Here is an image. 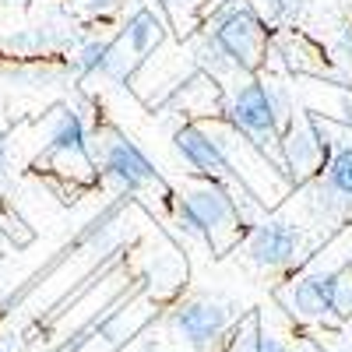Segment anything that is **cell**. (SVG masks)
I'll use <instances>...</instances> for the list:
<instances>
[{
  "mask_svg": "<svg viewBox=\"0 0 352 352\" xmlns=\"http://www.w3.org/2000/svg\"><path fill=\"white\" fill-rule=\"evenodd\" d=\"M173 212L184 232L204 240L212 254H226L247 236V219L240 212V197L232 187L215 180L187 184L180 194H173Z\"/></svg>",
  "mask_w": 352,
  "mask_h": 352,
  "instance_id": "obj_1",
  "label": "cell"
},
{
  "mask_svg": "<svg viewBox=\"0 0 352 352\" xmlns=\"http://www.w3.org/2000/svg\"><path fill=\"white\" fill-rule=\"evenodd\" d=\"M222 120L278 166V138H282L285 124L292 120V102L278 85L247 78L243 85H236L226 96Z\"/></svg>",
  "mask_w": 352,
  "mask_h": 352,
  "instance_id": "obj_2",
  "label": "cell"
},
{
  "mask_svg": "<svg viewBox=\"0 0 352 352\" xmlns=\"http://www.w3.org/2000/svg\"><path fill=\"white\" fill-rule=\"evenodd\" d=\"M201 32L208 36L243 78H257L268 56V25L250 0H222L201 21Z\"/></svg>",
  "mask_w": 352,
  "mask_h": 352,
  "instance_id": "obj_3",
  "label": "cell"
},
{
  "mask_svg": "<svg viewBox=\"0 0 352 352\" xmlns=\"http://www.w3.org/2000/svg\"><path fill=\"white\" fill-rule=\"evenodd\" d=\"M352 261L338 264V268H317L300 278H292L285 289H278L282 307L310 324H338L349 317V296H352Z\"/></svg>",
  "mask_w": 352,
  "mask_h": 352,
  "instance_id": "obj_4",
  "label": "cell"
},
{
  "mask_svg": "<svg viewBox=\"0 0 352 352\" xmlns=\"http://www.w3.org/2000/svg\"><path fill=\"white\" fill-rule=\"evenodd\" d=\"M331 148V127L317 113H292L278 138V173L289 180V187H307L320 176Z\"/></svg>",
  "mask_w": 352,
  "mask_h": 352,
  "instance_id": "obj_5",
  "label": "cell"
},
{
  "mask_svg": "<svg viewBox=\"0 0 352 352\" xmlns=\"http://www.w3.org/2000/svg\"><path fill=\"white\" fill-rule=\"evenodd\" d=\"M307 250V232L292 219H261L247 229L243 236V257L257 272H289L303 261Z\"/></svg>",
  "mask_w": 352,
  "mask_h": 352,
  "instance_id": "obj_6",
  "label": "cell"
},
{
  "mask_svg": "<svg viewBox=\"0 0 352 352\" xmlns=\"http://www.w3.org/2000/svg\"><path fill=\"white\" fill-rule=\"evenodd\" d=\"M166 39V21L152 11V8H134L124 21V28L113 36V50H109V64H106V74L102 78H113V81H131L148 56L162 46Z\"/></svg>",
  "mask_w": 352,
  "mask_h": 352,
  "instance_id": "obj_7",
  "label": "cell"
},
{
  "mask_svg": "<svg viewBox=\"0 0 352 352\" xmlns=\"http://www.w3.org/2000/svg\"><path fill=\"white\" fill-rule=\"evenodd\" d=\"M56 162L64 176H78V180L92 184L99 176V166H96V152H92V141H88V127L81 120V113L64 106L56 113V120L50 127V141L39 155V162Z\"/></svg>",
  "mask_w": 352,
  "mask_h": 352,
  "instance_id": "obj_8",
  "label": "cell"
},
{
  "mask_svg": "<svg viewBox=\"0 0 352 352\" xmlns=\"http://www.w3.org/2000/svg\"><path fill=\"white\" fill-rule=\"evenodd\" d=\"M96 166L109 176L113 184H120L127 194H141L148 187H162V173L155 169V162L144 155L131 138H124L120 131H106L99 138Z\"/></svg>",
  "mask_w": 352,
  "mask_h": 352,
  "instance_id": "obj_9",
  "label": "cell"
},
{
  "mask_svg": "<svg viewBox=\"0 0 352 352\" xmlns=\"http://www.w3.org/2000/svg\"><path fill=\"white\" fill-rule=\"evenodd\" d=\"M232 317H236V307L215 300V296H190L184 303H176L173 310V324L187 338L190 349L204 352L222 342V335L232 328Z\"/></svg>",
  "mask_w": 352,
  "mask_h": 352,
  "instance_id": "obj_10",
  "label": "cell"
},
{
  "mask_svg": "<svg viewBox=\"0 0 352 352\" xmlns=\"http://www.w3.org/2000/svg\"><path fill=\"white\" fill-rule=\"evenodd\" d=\"M173 144L180 159L201 176V180H215V184H226V187H240L236 180V169L226 159L219 138L208 131V124H197V120H187L176 127L173 134Z\"/></svg>",
  "mask_w": 352,
  "mask_h": 352,
  "instance_id": "obj_11",
  "label": "cell"
},
{
  "mask_svg": "<svg viewBox=\"0 0 352 352\" xmlns=\"http://www.w3.org/2000/svg\"><path fill=\"white\" fill-rule=\"evenodd\" d=\"M307 187L320 219H352V141H335L320 176Z\"/></svg>",
  "mask_w": 352,
  "mask_h": 352,
  "instance_id": "obj_12",
  "label": "cell"
},
{
  "mask_svg": "<svg viewBox=\"0 0 352 352\" xmlns=\"http://www.w3.org/2000/svg\"><path fill=\"white\" fill-rule=\"evenodd\" d=\"M109 50H113V36H96V39H85V43H81V46L71 53V71H74V78L106 74Z\"/></svg>",
  "mask_w": 352,
  "mask_h": 352,
  "instance_id": "obj_13",
  "label": "cell"
},
{
  "mask_svg": "<svg viewBox=\"0 0 352 352\" xmlns=\"http://www.w3.org/2000/svg\"><path fill=\"white\" fill-rule=\"evenodd\" d=\"M257 331H261V317L257 314L240 317V324L232 328V335H229L226 352H257Z\"/></svg>",
  "mask_w": 352,
  "mask_h": 352,
  "instance_id": "obj_14",
  "label": "cell"
},
{
  "mask_svg": "<svg viewBox=\"0 0 352 352\" xmlns=\"http://www.w3.org/2000/svg\"><path fill=\"white\" fill-rule=\"evenodd\" d=\"M335 56H338L345 67H352V21H345L338 28V36H335Z\"/></svg>",
  "mask_w": 352,
  "mask_h": 352,
  "instance_id": "obj_15",
  "label": "cell"
},
{
  "mask_svg": "<svg viewBox=\"0 0 352 352\" xmlns=\"http://www.w3.org/2000/svg\"><path fill=\"white\" fill-rule=\"evenodd\" d=\"M257 352H292L278 335H272V331H264V324H261V331H257Z\"/></svg>",
  "mask_w": 352,
  "mask_h": 352,
  "instance_id": "obj_16",
  "label": "cell"
},
{
  "mask_svg": "<svg viewBox=\"0 0 352 352\" xmlns=\"http://www.w3.org/2000/svg\"><path fill=\"white\" fill-rule=\"evenodd\" d=\"M268 11L275 18H296L303 11V0H268Z\"/></svg>",
  "mask_w": 352,
  "mask_h": 352,
  "instance_id": "obj_17",
  "label": "cell"
},
{
  "mask_svg": "<svg viewBox=\"0 0 352 352\" xmlns=\"http://www.w3.org/2000/svg\"><path fill=\"white\" fill-rule=\"evenodd\" d=\"M74 8H81V11H88V14H106V11H113L120 0H71Z\"/></svg>",
  "mask_w": 352,
  "mask_h": 352,
  "instance_id": "obj_18",
  "label": "cell"
},
{
  "mask_svg": "<svg viewBox=\"0 0 352 352\" xmlns=\"http://www.w3.org/2000/svg\"><path fill=\"white\" fill-rule=\"evenodd\" d=\"M4 162H8V141H4V134H0V169H4Z\"/></svg>",
  "mask_w": 352,
  "mask_h": 352,
  "instance_id": "obj_19",
  "label": "cell"
},
{
  "mask_svg": "<svg viewBox=\"0 0 352 352\" xmlns=\"http://www.w3.org/2000/svg\"><path fill=\"white\" fill-rule=\"evenodd\" d=\"M204 4H212V8H215V4H222V0H204Z\"/></svg>",
  "mask_w": 352,
  "mask_h": 352,
  "instance_id": "obj_20",
  "label": "cell"
},
{
  "mask_svg": "<svg viewBox=\"0 0 352 352\" xmlns=\"http://www.w3.org/2000/svg\"><path fill=\"white\" fill-rule=\"evenodd\" d=\"M349 317H352V296H349Z\"/></svg>",
  "mask_w": 352,
  "mask_h": 352,
  "instance_id": "obj_21",
  "label": "cell"
},
{
  "mask_svg": "<svg viewBox=\"0 0 352 352\" xmlns=\"http://www.w3.org/2000/svg\"><path fill=\"white\" fill-rule=\"evenodd\" d=\"M159 4H162V0H159Z\"/></svg>",
  "mask_w": 352,
  "mask_h": 352,
  "instance_id": "obj_22",
  "label": "cell"
}]
</instances>
